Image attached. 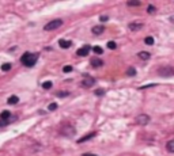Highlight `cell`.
Wrapping results in <instances>:
<instances>
[{"instance_id":"obj_1","label":"cell","mask_w":174,"mask_h":156,"mask_svg":"<svg viewBox=\"0 0 174 156\" xmlns=\"http://www.w3.org/2000/svg\"><path fill=\"white\" fill-rule=\"evenodd\" d=\"M37 60H38V53L26 52L25 54H22V57H21V62L25 67H34Z\"/></svg>"},{"instance_id":"obj_2","label":"cell","mask_w":174,"mask_h":156,"mask_svg":"<svg viewBox=\"0 0 174 156\" xmlns=\"http://www.w3.org/2000/svg\"><path fill=\"white\" fill-rule=\"evenodd\" d=\"M63 24V20L61 19H55V20H50L48 22V23L44 26V30L45 31H50V30H56V29H59L60 26Z\"/></svg>"},{"instance_id":"obj_3","label":"cell","mask_w":174,"mask_h":156,"mask_svg":"<svg viewBox=\"0 0 174 156\" xmlns=\"http://www.w3.org/2000/svg\"><path fill=\"white\" fill-rule=\"evenodd\" d=\"M158 73H159L160 76H163V77L173 76V75H174V69H173L172 67H169V65H164V67H160L159 69H158Z\"/></svg>"},{"instance_id":"obj_4","label":"cell","mask_w":174,"mask_h":156,"mask_svg":"<svg viewBox=\"0 0 174 156\" xmlns=\"http://www.w3.org/2000/svg\"><path fill=\"white\" fill-rule=\"evenodd\" d=\"M150 122V117L147 114H140L136 117V124L137 125H147Z\"/></svg>"},{"instance_id":"obj_5","label":"cell","mask_w":174,"mask_h":156,"mask_svg":"<svg viewBox=\"0 0 174 156\" xmlns=\"http://www.w3.org/2000/svg\"><path fill=\"white\" fill-rule=\"evenodd\" d=\"M90 50H91V46L90 45H84V46H82L80 49H78L76 54L79 56V57H84V56L88 54V52Z\"/></svg>"},{"instance_id":"obj_6","label":"cell","mask_w":174,"mask_h":156,"mask_svg":"<svg viewBox=\"0 0 174 156\" xmlns=\"http://www.w3.org/2000/svg\"><path fill=\"white\" fill-rule=\"evenodd\" d=\"M95 84V79L91 76H86L83 80H82V86L83 87H93Z\"/></svg>"},{"instance_id":"obj_7","label":"cell","mask_w":174,"mask_h":156,"mask_svg":"<svg viewBox=\"0 0 174 156\" xmlns=\"http://www.w3.org/2000/svg\"><path fill=\"white\" fill-rule=\"evenodd\" d=\"M90 64L93 65L94 68H98V67H102V65H103V61L101 60V58H98V57H94V58H91Z\"/></svg>"},{"instance_id":"obj_8","label":"cell","mask_w":174,"mask_h":156,"mask_svg":"<svg viewBox=\"0 0 174 156\" xmlns=\"http://www.w3.org/2000/svg\"><path fill=\"white\" fill-rule=\"evenodd\" d=\"M141 27H143V23H136V22L129 23V29H131L132 31H137V30H140Z\"/></svg>"},{"instance_id":"obj_9","label":"cell","mask_w":174,"mask_h":156,"mask_svg":"<svg viewBox=\"0 0 174 156\" xmlns=\"http://www.w3.org/2000/svg\"><path fill=\"white\" fill-rule=\"evenodd\" d=\"M59 45H60V48H63V49H68V48H71L72 42L71 41H65V39H60Z\"/></svg>"},{"instance_id":"obj_10","label":"cell","mask_w":174,"mask_h":156,"mask_svg":"<svg viewBox=\"0 0 174 156\" xmlns=\"http://www.w3.org/2000/svg\"><path fill=\"white\" fill-rule=\"evenodd\" d=\"M91 31H93L94 34H97V35H98V34H102L103 31H105V27H103L102 24H99V26H94L93 29H91Z\"/></svg>"},{"instance_id":"obj_11","label":"cell","mask_w":174,"mask_h":156,"mask_svg":"<svg viewBox=\"0 0 174 156\" xmlns=\"http://www.w3.org/2000/svg\"><path fill=\"white\" fill-rule=\"evenodd\" d=\"M0 120L2 121H11V113L10 111H3L2 114H0Z\"/></svg>"},{"instance_id":"obj_12","label":"cell","mask_w":174,"mask_h":156,"mask_svg":"<svg viewBox=\"0 0 174 156\" xmlns=\"http://www.w3.org/2000/svg\"><path fill=\"white\" fill-rule=\"evenodd\" d=\"M93 137H95V132H93V133H90V135H86V136H83L82 139H79V144H82V143H84V141H87V140H90V139H93Z\"/></svg>"},{"instance_id":"obj_13","label":"cell","mask_w":174,"mask_h":156,"mask_svg":"<svg viewBox=\"0 0 174 156\" xmlns=\"http://www.w3.org/2000/svg\"><path fill=\"white\" fill-rule=\"evenodd\" d=\"M18 102H19V98H18L17 95H11L10 98H8L7 103H8V105H17Z\"/></svg>"},{"instance_id":"obj_14","label":"cell","mask_w":174,"mask_h":156,"mask_svg":"<svg viewBox=\"0 0 174 156\" xmlns=\"http://www.w3.org/2000/svg\"><path fill=\"white\" fill-rule=\"evenodd\" d=\"M166 148H167V151H169V152H172V154H174V140H170V141L167 143Z\"/></svg>"},{"instance_id":"obj_15","label":"cell","mask_w":174,"mask_h":156,"mask_svg":"<svg viewBox=\"0 0 174 156\" xmlns=\"http://www.w3.org/2000/svg\"><path fill=\"white\" fill-rule=\"evenodd\" d=\"M137 56L141 58V60H148V58H150V53L148 52H140Z\"/></svg>"},{"instance_id":"obj_16","label":"cell","mask_w":174,"mask_h":156,"mask_svg":"<svg viewBox=\"0 0 174 156\" xmlns=\"http://www.w3.org/2000/svg\"><path fill=\"white\" fill-rule=\"evenodd\" d=\"M11 67H12V64H10V62H6V64L2 65V69L4 71V72H7V71L11 69Z\"/></svg>"},{"instance_id":"obj_17","label":"cell","mask_w":174,"mask_h":156,"mask_svg":"<svg viewBox=\"0 0 174 156\" xmlns=\"http://www.w3.org/2000/svg\"><path fill=\"white\" fill-rule=\"evenodd\" d=\"M126 75H128V76H135L136 69H135V68H128V69H126Z\"/></svg>"},{"instance_id":"obj_18","label":"cell","mask_w":174,"mask_h":156,"mask_svg":"<svg viewBox=\"0 0 174 156\" xmlns=\"http://www.w3.org/2000/svg\"><path fill=\"white\" fill-rule=\"evenodd\" d=\"M144 42L147 43V45H154V38H153V37H145Z\"/></svg>"},{"instance_id":"obj_19","label":"cell","mask_w":174,"mask_h":156,"mask_svg":"<svg viewBox=\"0 0 174 156\" xmlns=\"http://www.w3.org/2000/svg\"><path fill=\"white\" fill-rule=\"evenodd\" d=\"M93 52L94 53H97V54H102V48H99V46H94L93 48Z\"/></svg>"},{"instance_id":"obj_20","label":"cell","mask_w":174,"mask_h":156,"mask_svg":"<svg viewBox=\"0 0 174 156\" xmlns=\"http://www.w3.org/2000/svg\"><path fill=\"white\" fill-rule=\"evenodd\" d=\"M107 48H109V49H116L117 48V43L114 41H109V42H107Z\"/></svg>"},{"instance_id":"obj_21","label":"cell","mask_w":174,"mask_h":156,"mask_svg":"<svg viewBox=\"0 0 174 156\" xmlns=\"http://www.w3.org/2000/svg\"><path fill=\"white\" fill-rule=\"evenodd\" d=\"M50 87H52V82H45V83H42V88L49 90Z\"/></svg>"},{"instance_id":"obj_22","label":"cell","mask_w":174,"mask_h":156,"mask_svg":"<svg viewBox=\"0 0 174 156\" xmlns=\"http://www.w3.org/2000/svg\"><path fill=\"white\" fill-rule=\"evenodd\" d=\"M48 109H49V110H50V111H55V110H56V109H57V103H50Z\"/></svg>"},{"instance_id":"obj_23","label":"cell","mask_w":174,"mask_h":156,"mask_svg":"<svg viewBox=\"0 0 174 156\" xmlns=\"http://www.w3.org/2000/svg\"><path fill=\"white\" fill-rule=\"evenodd\" d=\"M94 94H95L97 96H102L103 94H105V91H103V90H95V92Z\"/></svg>"},{"instance_id":"obj_24","label":"cell","mask_w":174,"mask_h":156,"mask_svg":"<svg viewBox=\"0 0 174 156\" xmlns=\"http://www.w3.org/2000/svg\"><path fill=\"white\" fill-rule=\"evenodd\" d=\"M147 11H148V14H154V12H155V7H154V6H148Z\"/></svg>"},{"instance_id":"obj_25","label":"cell","mask_w":174,"mask_h":156,"mask_svg":"<svg viewBox=\"0 0 174 156\" xmlns=\"http://www.w3.org/2000/svg\"><path fill=\"white\" fill-rule=\"evenodd\" d=\"M71 71H72V67H69V65H68V67L63 68V72H64V73H68V72H71Z\"/></svg>"},{"instance_id":"obj_26","label":"cell","mask_w":174,"mask_h":156,"mask_svg":"<svg viewBox=\"0 0 174 156\" xmlns=\"http://www.w3.org/2000/svg\"><path fill=\"white\" fill-rule=\"evenodd\" d=\"M67 95H69L68 91H60V92H57V96H67Z\"/></svg>"},{"instance_id":"obj_27","label":"cell","mask_w":174,"mask_h":156,"mask_svg":"<svg viewBox=\"0 0 174 156\" xmlns=\"http://www.w3.org/2000/svg\"><path fill=\"white\" fill-rule=\"evenodd\" d=\"M128 6H136V7H137V6H140V2H128Z\"/></svg>"},{"instance_id":"obj_28","label":"cell","mask_w":174,"mask_h":156,"mask_svg":"<svg viewBox=\"0 0 174 156\" xmlns=\"http://www.w3.org/2000/svg\"><path fill=\"white\" fill-rule=\"evenodd\" d=\"M107 19H109V17H106V15H102V17H101V22H105Z\"/></svg>"},{"instance_id":"obj_29","label":"cell","mask_w":174,"mask_h":156,"mask_svg":"<svg viewBox=\"0 0 174 156\" xmlns=\"http://www.w3.org/2000/svg\"><path fill=\"white\" fill-rule=\"evenodd\" d=\"M83 156H97V155H93V154H83Z\"/></svg>"}]
</instances>
